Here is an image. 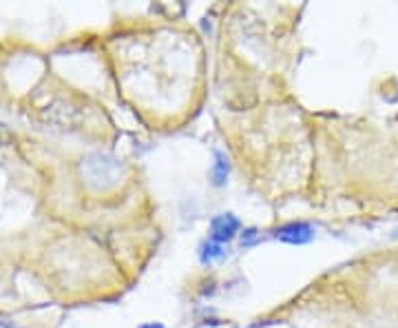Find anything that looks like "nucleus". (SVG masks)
<instances>
[{
	"instance_id": "obj_1",
	"label": "nucleus",
	"mask_w": 398,
	"mask_h": 328,
	"mask_svg": "<svg viewBox=\"0 0 398 328\" xmlns=\"http://www.w3.org/2000/svg\"><path fill=\"white\" fill-rule=\"evenodd\" d=\"M239 229H241V222L235 215H231V213L217 215L215 220L210 222V237H208V240L224 246V244L235 240V235L239 233Z\"/></svg>"
},
{
	"instance_id": "obj_2",
	"label": "nucleus",
	"mask_w": 398,
	"mask_h": 328,
	"mask_svg": "<svg viewBox=\"0 0 398 328\" xmlns=\"http://www.w3.org/2000/svg\"><path fill=\"white\" fill-rule=\"evenodd\" d=\"M274 237L285 244H308L314 237V229L305 222H290V225L274 231Z\"/></svg>"
},
{
	"instance_id": "obj_3",
	"label": "nucleus",
	"mask_w": 398,
	"mask_h": 328,
	"mask_svg": "<svg viewBox=\"0 0 398 328\" xmlns=\"http://www.w3.org/2000/svg\"><path fill=\"white\" fill-rule=\"evenodd\" d=\"M210 177H212V184L215 187H224L228 180V162L222 153H215V164H212Z\"/></svg>"
},
{
	"instance_id": "obj_4",
	"label": "nucleus",
	"mask_w": 398,
	"mask_h": 328,
	"mask_svg": "<svg viewBox=\"0 0 398 328\" xmlns=\"http://www.w3.org/2000/svg\"><path fill=\"white\" fill-rule=\"evenodd\" d=\"M222 256H224V246L217 244V242H212V240H208V242L202 246V251H199V258H202L204 264H206V262H212V260H217V258H222Z\"/></svg>"
},
{
	"instance_id": "obj_5",
	"label": "nucleus",
	"mask_w": 398,
	"mask_h": 328,
	"mask_svg": "<svg viewBox=\"0 0 398 328\" xmlns=\"http://www.w3.org/2000/svg\"><path fill=\"white\" fill-rule=\"evenodd\" d=\"M140 328H164L160 322H148V324H142Z\"/></svg>"
}]
</instances>
